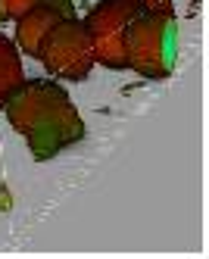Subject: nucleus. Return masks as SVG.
Instances as JSON below:
<instances>
[{"label": "nucleus", "mask_w": 209, "mask_h": 259, "mask_svg": "<svg viewBox=\"0 0 209 259\" xmlns=\"http://www.w3.org/2000/svg\"><path fill=\"white\" fill-rule=\"evenodd\" d=\"M34 60L41 63L53 78H69V81H85L94 69V44L85 22L78 16L56 22L34 50Z\"/></svg>", "instance_id": "4"}, {"label": "nucleus", "mask_w": 209, "mask_h": 259, "mask_svg": "<svg viewBox=\"0 0 209 259\" xmlns=\"http://www.w3.org/2000/svg\"><path fill=\"white\" fill-rule=\"evenodd\" d=\"M159 4H172V0H100L81 19L94 44V63H100L106 69H128L125 31L135 22L138 13Z\"/></svg>", "instance_id": "3"}, {"label": "nucleus", "mask_w": 209, "mask_h": 259, "mask_svg": "<svg viewBox=\"0 0 209 259\" xmlns=\"http://www.w3.org/2000/svg\"><path fill=\"white\" fill-rule=\"evenodd\" d=\"M10 125L31 147L37 162L53 159L60 150L85 138V119L63 84L50 78H25L0 106Z\"/></svg>", "instance_id": "1"}, {"label": "nucleus", "mask_w": 209, "mask_h": 259, "mask_svg": "<svg viewBox=\"0 0 209 259\" xmlns=\"http://www.w3.org/2000/svg\"><path fill=\"white\" fill-rule=\"evenodd\" d=\"M25 81V72H22V57H19V47L0 34V106L4 100L13 94V91Z\"/></svg>", "instance_id": "6"}, {"label": "nucleus", "mask_w": 209, "mask_h": 259, "mask_svg": "<svg viewBox=\"0 0 209 259\" xmlns=\"http://www.w3.org/2000/svg\"><path fill=\"white\" fill-rule=\"evenodd\" d=\"M37 4V0H0V22H7V19H19V16H25L31 7Z\"/></svg>", "instance_id": "7"}, {"label": "nucleus", "mask_w": 209, "mask_h": 259, "mask_svg": "<svg viewBox=\"0 0 209 259\" xmlns=\"http://www.w3.org/2000/svg\"><path fill=\"white\" fill-rule=\"evenodd\" d=\"M69 16H75V4H72V0H37L25 16L16 19V41H19V47H22V53H31V57H34L41 38L56 22L69 19Z\"/></svg>", "instance_id": "5"}, {"label": "nucleus", "mask_w": 209, "mask_h": 259, "mask_svg": "<svg viewBox=\"0 0 209 259\" xmlns=\"http://www.w3.org/2000/svg\"><path fill=\"white\" fill-rule=\"evenodd\" d=\"M128 69L144 78H169L178 63V19L172 4L147 7L125 31Z\"/></svg>", "instance_id": "2"}]
</instances>
